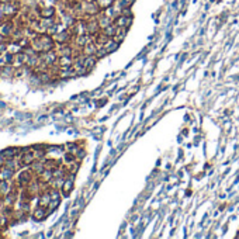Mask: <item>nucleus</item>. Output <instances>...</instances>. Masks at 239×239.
<instances>
[{
	"mask_svg": "<svg viewBox=\"0 0 239 239\" xmlns=\"http://www.w3.org/2000/svg\"><path fill=\"white\" fill-rule=\"evenodd\" d=\"M114 24L120 28H128L129 26L132 24V17H128V16H124V14H120L116 20H114Z\"/></svg>",
	"mask_w": 239,
	"mask_h": 239,
	"instance_id": "nucleus-1",
	"label": "nucleus"
},
{
	"mask_svg": "<svg viewBox=\"0 0 239 239\" xmlns=\"http://www.w3.org/2000/svg\"><path fill=\"white\" fill-rule=\"evenodd\" d=\"M72 189H73V174L69 173V177H66L65 179L62 187H60V190H62L63 196H69V193L72 191Z\"/></svg>",
	"mask_w": 239,
	"mask_h": 239,
	"instance_id": "nucleus-2",
	"label": "nucleus"
},
{
	"mask_svg": "<svg viewBox=\"0 0 239 239\" xmlns=\"http://www.w3.org/2000/svg\"><path fill=\"white\" fill-rule=\"evenodd\" d=\"M38 14H40L41 19H51V17H54V14H55V9H54L52 6H45V7L41 9Z\"/></svg>",
	"mask_w": 239,
	"mask_h": 239,
	"instance_id": "nucleus-3",
	"label": "nucleus"
},
{
	"mask_svg": "<svg viewBox=\"0 0 239 239\" xmlns=\"http://www.w3.org/2000/svg\"><path fill=\"white\" fill-rule=\"evenodd\" d=\"M47 215H48V213H47V210H45V207H42V205H40L38 208H35V210H34V214H32L34 219H37V221L44 219Z\"/></svg>",
	"mask_w": 239,
	"mask_h": 239,
	"instance_id": "nucleus-4",
	"label": "nucleus"
},
{
	"mask_svg": "<svg viewBox=\"0 0 239 239\" xmlns=\"http://www.w3.org/2000/svg\"><path fill=\"white\" fill-rule=\"evenodd\" d=\"M117 30H118V27L116 26V24H111V26H108V27H105V28H103L101 31L104 32L105 35H107L108 38H114V35L117 34Z\"/></svg>",
	"mask_w": 239,
	"mask_h": 239,
	"instance_id": "nucleus-5",
	"label": "nucleus"
},
{
	"mask_svg": "<svg viewBox=\"0 0 239 239\" xmlns=\"http://www.w3.org/2000/svg\"><path fill=\"white\" fill-rule=\"evenodd\" d=\"M118 44H120V42H117L114 38H110V40L104 44V48L107 49V52L110 54V52H114V51L118 48Z\"/></svg>",
	"mask_w": 239,
	"mask_h": 239,
	"instance_id": "nucleus-6",
	"label": "nucleus"
},
{
	"mask_svg": "<svg viewBox=\"0 0 239 239\" xmlns=\"http://www.w3.org/2000/svg\"><path fill=\"white\" fill-rule=\"evenodd\" d=\"M51 202V194L49 193H42L41 197H40V205L42 207H48Z\"/></svg>",
	"mask_w": 239,
	"mask_h": 239,
	"instance_id": "nucleus-7",
	"label": "nucleus"
},
{
	"mask_svg": "<svg viewBox=\"0 0 239 239\" xmlns=\"http://www.w3.org/2000/svg\"><path fill=\"white\" fill-rule=\"evenodd\" d=\"M99 4V7L101 9V10H105L107 7H110V6H113L114 3H116V0H96Z\"/></svg>",
	"mask_w": 239,
	"mask_h": 239,
	"instance_id": "nucleus-8",
	"label": "nucleus"
},
{
	"mask_svg": "<svg viewBox=\"0 0 239 239\" xmlns=\"http://www.w3.org/2000/svg\"><path fill=\"white\" fill-rule=\"evenodd\" d=\"M125 34H127V28H120L118 27V30H117V34L114 35V40H116L117 42H121L124 40V37H125Z\"/></svg>",
	"mask_w": 239,
	"mask_h": 239,
	"instance_id": "nucleus-9",
	"label": "nucleus"
},
{
	"mask_svg": "<svg viewBox=\"0 0 239 239\" xmlns=\"http://www.w3.org/2000/svg\"><path fill=\"white\" fill-rule=\"evenodd\" d=\"M13 32V28H11V24L10 23H6V24H3V27L0 28V34L4 37V35H9V34H11Z\"/></svg>",
	"mask_w": 239,
	"mask_h": 239,
	"instance_id": "nucleus-10",
	"label": "nucleus"
},
{
	"mask_svg": "<svg viewBox=\"0 0 239 239\" xmlns=\"http://www.w3.org/2000/svg\"><path fill=\"white\" fill-rule=\"evenodd\" d=\"M3 40H4V37H3V35L0 34V44H3Z\"/></svg>",
	"mask_w": 239,
	"mask_h": 239,
	"instance_id": "nucleus-11",
	"label": "nucleus"
},
{
	"mask_svg": "<svg viewBox=\"0 0 239 239\" xmlns=\"http://www.w3.org/2000/svg\"><path fill=\"white\" fill-rule=\"evenodd\" d=\"M0 208H2V202H0Z\"/></svg>",
	"mask_w": 239,
	"mask_h": 239,
	"instance_id": "nucleus-12",
	"label": "nucleus"
}]
</instances>
